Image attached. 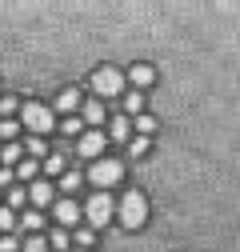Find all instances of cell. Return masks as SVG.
<instances>
[{"instance_id": "6da1fadb", "label": "cell", "mask_w": 240, "mask_h": 252, "mask_svg": "<svg viewBox=\"0 0 240 252\" xmlns=\"http://www.w3.org/2000/svg\"><path fill=\"white\" fill-rule=\"evenodd\" d=\"M116 220L124 228H140L144 220H148V200L140 196V192H124V200L116 204Z\"/></svg>"}, {"instance_id": "7a4b0ae2", "label": "cell", "mask_w": 240, "mask_h": 252, "mask_svg": "<svg viewBox=\"0 0 240 252\" xmlns=\"http://www.w3.org/2000/svg\"><path fill=\"white\" fill-rule=\"evenodd\" d=\"M112 216H116V204H112V196H108V192H96L92 200L84 204V220H88V228H92V232H96V228H104Z\"/></svg>"}, {"instance_id": "3957f363", "label": "cell", "mask_w": 240, "mask_h": 252, "mask_svg": "<svg viewBox=\"0 0 240 252\" xmlns=\"http://www.w3.org/2000/svg\"><path fill=\"white\" fill-rule=\"evenodd\" d=\"M84 180H92L100 192H104V188H112L116 180H124V164H120V160H96L92 168H88Z\"/></svg>"}, {"instance_id": "277c9868", "label": "cell", "mask_w": 240, "mask_h": 252, "mask_svg": "<svg viewBox=\"0 0 240 252\" xmlns=\"http://www.w3.org/2000/svg\"><path fill=\"white\" fill-rule=\"evenodd\" d=\"M20 124H24L28 132H36V136H40V132H48V128H52L56 120H52V112H48L44 104H24V112H20Z\"/></svg>"}, {"instance_id": "5b68a950", "label": "cell", "mask_w": 240, "mask_h": 252, "mask_svg": "<svg viewBox=\"0 0 240 252\" xmlns=\"http://www.w3.org/2000/svg\"><path fill=\"white\" fill-rule=\"evenodd\" d=\"M92 92L96 96H116V92H124V76L116 68H96L92 72Z\"/></svg>"}, {"instance_id": "8992f818", "label": "cell", "mask_w": 240, "mask_h": 252, "mask_svg": "<svg viewBox=\"0 0 240 252\" xmlns=\"http://www.w3.org/2000/svg\"><path fill=\"white\" fill-rule=\"evenodd\" d=\"M104 144H108V136H104V132H96V128H92V132H84V136H80V140H76V152H80V156H84V160H92V164H96V156H100V152H104Z\"/></svg>"}, {"instance_id": "52a82bcc", "label": "cell", "mask_w": 240, "mask_h": 252, "mask_svg": "<svg viewBox=\"0 0 240 252\" xmlns=\"http://www.w3.org/2000/svg\"><path fill=\"white\" fill-rule=\"evenodd\" d=\"M52 216H56V228H68V224H76V220L84 216V208H80L76 200H68V196H64V200L52 208Z\"/></svg>"}, {"instance_id": "ba28073f", "label": "cell", "mask_w": 240, "mask_h": 252, "mask_svg": "<svg viewBox=\"0 0 240 252\" xmlns=\"http://www.w3.org/2000/svg\"><path fill=\"white\" fill-rule=\"evenodd\" d=\"M80 120L96 128V124L104 120V104H100V100H84V104H80Z\"/></svg>"}, {"instance_id": "9c48e42d", "label": "cell", "mask_w": 240, "mask_h": 252, "mask_svg": "<svg viewBox=\"0 0 240 252\" xmlns=\"http://www.w3.org/2000/svg\"><path fill=\"white\" fill-rule=\"evenodd\" d=\"M128 80H132V84H140V88H148V84H152V80H156V72H152V68H148V64H136V68L128 72Z\"/></svg>"}, {"instance_id": "30bf717a", "label": "cell", "mask_w": 240, "mask_h": 252, "mask_svg": "<svg viewBox=\"0 0 240 252\" xmlns=\"http://www.w3.org/2000/svg\"><path fill=\"white\" fill-rule=\"evenodd\" d=\"M32 204H52V184L48 180H36L32 184Z\"/></svg>"}, {"instance_id": "8fae6325", "label": "cell", "mask_w": 240, "mask_h": 252, "mask_svg": "<svg viewBox=\"0 0 240 252\" xmlns=\"http://www.w3.org/2000/svg\"><path fill=\"white\" fill-rule=\"evenodd\" d=\"M128 132H132V120H128V116H116L108 136H112V140H128Z\"/></svg>"}, {"instance_id": "7c38bea8", "label": "cell", "mask_w": 240, "mask_h": 252, "mask_svg": "<svg viewBox=\"0 0 240 252\" xmlns=\"http://www.w3.org/2000/svg\"><path fill=\"white\" fill-rule=\"evenodd\" d=\"M56 108H60V112L80 108V92H72V88H68V92H60V96H56Z\"/></svg>"}, {"instance_id": "4fadbf2b", "label": "cell", "mask_w": 240, "mask_h": 252, "mask_svg": "<svg viewBox=\"0 0 240 252\" xmlns=\"http://www.w3.org/2000/svg\"><path fill=\"white\" fill-rule=\"evenodd\" d=\"M24 156H32V160H40V156H44V160H48V144H44L40 136H32V140L24 144Z\"/></svg>"}, {"instance_id": "5bb4252c", "label": "cell", "mask_w": 240, "mask_h": 252, "mask_svg": "<svg viewBox=\"0 0 240 252\" xmlns=\"http://www.w3.org/2000/svg\"><path fill=\"white\" fill-rule=\"evenodd\" d=\"M68 244H76V240H72V236H68V232H64V228H56V232H52V236H48V248H56V252H64V248H68Z\"/></svg>"}, {"instance_id": "9a60e30c", "label": "cell", "mask_w": 240, "mask_h": 252, "mask_svg": "<svg viewBox=\"0 0 240 252\" xmlns=\"http://www.w3.org/2000/svg\"><path fill=\"white\" fill-rule=\"evenodd\" d=\"M0 160H4V164H20V160H24V148H20V144L0 148Z\"/></svg>"}, {"instance_id": "2e32d148", "label": "cell", "mask_w": 240, "mask_h": 252, "mask_svg": "<svg viewBox=\"0 0 240 252\" xmlns=\"http://www.w3.org/2000/svg\"><path fill=\"white\" fill-rule=\"evenodd\" d=\"M36 176V160H32V156H24V160L16 164V180H32Z\"/></svg>"}, {"instance_id": "e0dca14e", "label": "cell", "mask_w": 240, "mask_h": 252, "mask_svg": "<svg viewBox=\"0 0 240 252\" xmlns=\"http://www.w3.org/2000/svg\"><path fill=\"white\" fill-rule=\"evenodd\" d=\"M136 132L148 140V136H152L156 132V116H136Z\"/></svg>"}, {"instance_id": "ac0fdd59", "label": "cell", "mask_w": 240, "mask_h": 252, "mask_svg": "<svg viewBox=\"0 0 240 252\" xmlns=\"http://www.w3.org/2000/svg\"><path fill=\"white\" fill-rule=\"evenodd\" d=\"M44 172L48 176H64L68 168H64V156H48V160H44Z\"/></svg>"}, {"instance_id": "d6986e66", "label": "cell", "mask_w": 240, "mask_h": 252, "mask_svg": "<svg viewBox=\"0 0 240 252\" xmlns=\"http://www.w3.org/2000/svg\"><path fill=\"white\" fill-rule=\"evenodd\" d=\"M80 184H84V176H80V172H64V176H60V188H64V192H76Z\"/></svg>"}, {"instance_id": "ffe728a7", "label": "cell", "mask_w": 240, "mask_h": 252, "mask_svg": "<svg viewBox=\"0 0 240 252\" xmlns=\"http://www.w3.org/2000/svg\"><path fill=\"white\" fill-rule=\"evenodd\" d=\"M20 224H24L28 232H36V228L44 224V216H40V212H24V216H20Z\"/></svg>"}, {"instance_id": "44dd1931", "label": "cell", "mask_w": 240, "mask_h": 252, "mask_svg": "<svg viewBox=\"0 0 240 252\" xmlns=\"http://www.w3.org/2000/svg\"><path fill=\"white\" fill-rule=\"evenodd\" d=\"M20 252H48V240H40V236H28Z\"/></svg>"}, {"instance_id": "7402d4cb", "label": "cell", "mask_w": 240, "mask_h": 252, "mask_svg": "<svg viewBox=\"0 0 240 252\" xmlns=\"http://www.w3.org/2000/svg\"><path fill=\"white\" fill-rule=\"evenodd\" d=\"M124 108H128V112H140V108H144V96H140V92H128V96H124Z\"/></svg>"}, {"instance_id": "603a6c76", "label": "cell", "mask_w": 240, "mask_h": 252, "mask_svg": "<svg viewBox=\"0 0 240 252\" xmlns=\"http://www.w3.org/2000/svg\"><path fill=\"white\" fill-rule=\"evenodd\" d=\"M144 152H148V140H144V136L128 140V156H144Z\"/></svg>"}, {"instance_id": "cb8c5ba5", "label": "cell", "mask_w": 240, "mask_h": 252, "mask_svg": "<svg viewBox=\"0 0 240 252\" xmlns=\"http://www.w3.org/2000/svg\"><path fill=\"white\" fill-rule=\"evenodd\" d=\"M60 128H64V132H72V136H80V128H84V120H80V116H68L64 124H60Z\"/></svg>"}, {"instance_id": "d4e9b609", "label": "cell", "mask_w": 240, "mask_h": 252, "mask_svg": "<svg viewBox=\"0 0 240 252\" xmlns=\"http://www.w3.org/2000/svg\"><path fill=\"white\" fill-rule=\"evenodd\" d=\"M16 248H24V244H20L16 236H8V232H4V236H0V252H16Z\"/></svg>"}, {"instance_id": "484cf974", "label": "cell", "mask_w": 240, "mask_h": 252, "mask_svg": "<svg viewBox=\"0 0 240 252\" xmlns=\"http://www.w3.org/2000/svg\"><path fill=\"white\" fill-rule=\"evenodd\" d=\"M28 200V192H24V188H12V192H8V208H20Z\"/></svg>"}, {"instance_id": "4316f807", "label": "cell", "mask_w": 240, "mask_h": 252, "mask_svg": "<svg viewBox=\"0 0 240 252\" xmlns=\"http://www.w3.org/2000/svg\"><path fill=\"white\" fill-rule=\"evenodd\" d=\"M16 128H20L16 120H0V136H4V140H12V136H16Z\"/></svg>"}, {"instance_id": "83f0119b", "label": "cell", "mask_w": 240, "mask_h": 252, "mask_svg": "<svg viewBox=\"0 0 240 252\" xmlns=\"http://www.w3.org/2000/svg\"><path fill=\"white\" fill-rule=\"evenodd\" d=\"M72 240H76L80 248H88V244H96V240H92V228H80V232H76Z\"/></svg>"}, {"instance_id": "f1b7e54d", "label": "cell", "mask_w": 240, "mask_h": 252, "mask_svg": "<svg viewBox=\"0 0 240 252\" xmlns=\"http://www.w3.org/2000/svg\"><path fill=\"white\" fill-rule=\"evenodd\" d=\"M12 224H16V216H12V208H0V228H4V232H8Z\"/></svg>"}, {"instance_id": "f546056e", "label": "cell", "mask_w": 240, "mask_h": 252, "mask_svg": "<svg viewBox=\"0 0 240 252\" xmlns=\"http://www.w3.org/2000/svg\"><path fill=\"white\" fill-rule=\"evenodd\" d=\"M0 112H4V116H8V112H16V100H12V96H4V100H0Z\"/></svg>"}, {"instance_id": "4dcf8cb0", "label": "cell", "mask_w": 240, "mask_h": 252, "mask_svg": "<svg viewBox=\"0 0 240 252\" xmlns=\"http://www.w3.org/2000/svg\"><path fill=\"white\" fill-rule=\"evenodd\" d=\"M12 180H16V172H12V168H0V184H12Z\"/></svg>"}, {"instance_id": "1f68e13d", "label": "cell", "mask_w": 240, "mask_h": 252, "mask_svg": "<svg viewBox=\"0 0 240 252\" xmlns=\"http://www.w3.org/2000/svg\"><path fill=\"white\" fill-rule=\"evenodd\" d=\"M76 252H88V248H76Z\"/></svg>"}]
</instances>
